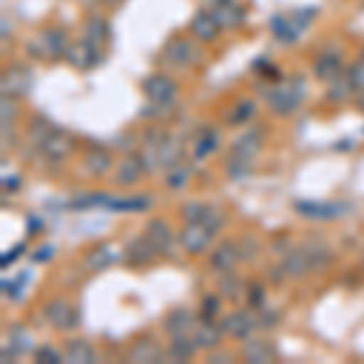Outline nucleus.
Segmentation results:
<instances>
[{"label": "nucleus", "mask_w": 364, "mask_h": 364, "mask_svg": "<svg viewBox=\"0 0 364 364\" xmlns=\"http://www.w3.org/2000/svg\"><path fill=\"white\" fill-rule=\"evenodd\" d=\"M333 262V255L326 245H301V248H291L279 262L287 277L301 279L311 274L314 269L328 267Z\"/></svg>", "instance_id": "f257e3e1"}, {"label": "nucleus", "mask_w": 364, "mask_h": 364, "mask_svg": "<svg viewBox=\"0 0 364 364\" xmlns=\"http://www.w3.org/2000/svg\"><path fill=\"white\" fill-rule=\"evenodd\" d=\"M262 149V132L260 127L248 129L240 136L233 141L231 149H228V163H226V173L231 178H245L252 168V161L257 158Z\"/></svg>", "instance_id": "f03ea898"}, {"label": "nucleus", "mask_w": 364, "mask_h": 364, "mask_svg": "<svg viewBox=\"0 0 364 364\" xmlns=\"http://www.w3.org/2000/svg\"><path fill=\"white\" fill-rule=\"evenodd\" d=\"M304 95H306V83H304V78L291 75V78H287L274 87H269L265 100H267V107L272 109L274 114L289 117L291 112H296V107L301 105Z\"/></svg>", "instance_id": "7ed1b4c3"}, {"label": "nucleus", "mask_w": 364, "mask_h": 364, "mask_svg": "<svg viewBox=\"0 0 364 364\" xmlns=\"http://www.w3.org/2000/svg\"><path fill=\"white\" fill-rule=\"evenodd\" d=\"M68 32L61 27H46L32 42H27V54L37 61H61L68 51Z\"/></svg>", "instance_id": "20e7f679"}, {"label": "nucleus", "mask_w": 364, "mask_h": 364, "mask_svg": "<svg viewBox=\"0 0 364 364\" xmlns=\"http://www.w3.org/2000/svg\"><path fill=\"white\" fill-rule=\"evenodd\" d=\"M199 42L195 37H182V34H175L170 37L166 46L161 51V61L166 63L168 68H178V70H185V68H192L199 63L202 58V51H199Z\"/></svg>", "instance_id": "39448f33"}, {"label": "nucleus", "mask_w": 364, "mask_h": 364, "mask_svg": "<svg viewBox=\"0 0 364 364\" xmlns=\"http://www.w3.org/2000/svg\"><path fill=\"white\" fill-rule=\"evenodd\" d=\"M141 90H144L146 100L151 102V107L156 109H170L178 97V83H175L173 75L168 73H151L144 78L141 83Z\"/></svg>", "instance_id": "423d86ee"}, {"label": "nucleus", "mask_w": 364, "mask_h": 364, "mask_svg": "<svg viewBox=\"0 0 364 364\" xmlns=\"http://www.w3.org/2000/svg\"><path fill=\"white\" fill-rule=\"evenodd\" d=\"M44 318L54 331L70 333L80 326V311L68 299H51L44 304Z\"/></svg>", "instance_id": "0eeeda50"}, {"label": "nucleus", "mask_w": 364, "mask_h": 364, "mask_svg": "<svg viewBox=\"0 0 364 364\" xmlns=\"http://www.w3.org/2000/svg\"><path fill=\"white\" fill-rule=\"evenodd\" d=\"M0 87L5 97H25L32 90V68L25 63H10L3 68L0 75Z\"/></svg>", "instance_id": "6e6552de"}, {"label": "nucleus", "mask_w": 364, "mask_h": 364, "mask_svg": "<svg viewBox=\"0 0 364 364\" xmlns=\"http://www.w3.org/2000/svg\"><path fill=\"white\" fill-rule=\"evenodd\" d=\"M221 328L228 338L233 340H248L252 333L257 331V311L248 309H233L231 314H226L224 318H219Z\"/></svg>", "instance_id": "1a4fd4ad"}, {"label": "nucleus", "mask_w": 364, "mask_h": 364, "mask_svg": "<svg viewBox=\"0 0 364 364\" xmlns=\"http://www.w3.org/2000/svg\"><path fill=\"white\" fill-rule=\"evenodd\" d=\"M216 228L209 224H185V228L180 231L178 243L187 255H202L204 250H209L211 240L216 236Z\"/></svg>", "instance_id": "9d476101"}, {"label": "nucleus", "mask_w": 364, "mask_h": 364, "mask_svg": "<svg viewBox=\"0 0 364 364\" xmlns=\"http://www.w3.org/2000/svg\"><path fill=\"white\" fill-rule=\"evenodd\" d=\"M102 58H105L102 51L95 49L87 39L78 37L68 44V51H66V58H63V61H68V66L75 70H92Z\"/></svg>", "instance_id": "9b49d317"}, {"label": "nucleus", "mask_w": 364, "mask_h": 364, "mask_svg": "<svg viewBox=\"0 0 364 364\" xmlns=\"http://www.w3.org/2000/svg\"><path fill=\"white\" fill-rule=\"evenodd\" d=\"M301 13H304V10H294V13H289V15L272 17V32H274V37H277V42L291 44V42H296V39L301 37L306 25L314 20V17H306V20H304Z\"/></svg>", "instance_id": "f8f14e48"}, {"label": "nucleus", "mask_w": 364, "mask_h": 364, "mask_svg": "<svg viewBox=\"0 0 364 364\" xmlns=\"http://www.w3.org/2000/svg\"><path fill=\"white\" fill-rule=\"evenodd\" d=\"M187 32H190V37H195L199 44H211V42H216V39L221 37V32H224V29H221L219 20H216V15L211 13L209 8H202V10H197V13L192 15Z\"/></svg>", "instance_id": "ddd939ff"}, {"label": "nucleus", "mask_w": 364, "mask_h": 364, "mask_svg": "<svg viewBox=\"0 0 364 364\" xmlns=\"http://www.w3.org/2000/svg\"><path fill=\"white\" fill-rule=\"evenodd\" d=\"M209 10L216 15V20H219L221 29H238L245 25V8L240 5V0H211Z\"/></svg>", "instance_id": "4468645a"}, {"label": "nucleus", "mask_w": 364, "mask_h": 364, "mask_svg": "<svg viewBox=\"0 0 364 364\" xmlns=\"http://www.w3.org/2000/svg\"><path fill=\"white\" fill-rule=\"evenodd\" d=\"M197 314L187 306H178L173 311H168L166 318H163V331L168 333V338H178V336H192L197 326Z\"/></svg>", "instance_id": "2eb2a0df"}, {"label": "nucleus", "mask_w": 364, "mask_h": 364, "mask_svg": "<svg viewBox=\"0 0 364 364\" xmlns=\"http://www.w3.org/2000/svg\"><path fill=\"white\" fill-rule=\"evenodd\" d=\"M168 357V350L154 338H141L129 348L127 360L134 364H158Z\"/></svg>", "instance_id": "dca6fc26"}, {"label": "nucleus", "mask_w": 364, "mask_h": 364, "mask_svg": "<svg viewBox=\"0 0 364 364\" xmlns=\"http://www.w3.org/2000/svg\"><path fill=\"white\" fill-rule=\"evenodd\" d=\"M240 248L233 240H224L219 243L209 255V269H214L216 274H224V272H233L240 262Z\"/></svg>", "instance_id": "f3484780"}, {"label": "nucleus", "mask_w": 364, "mask_h": 364, "mask_svg": "<svg viewBox=\"0 0 364 364\" xmlns=\"http://www.w3.org/2000/svg\"><path fill=\"white\" fill-rule=\"evenodd\" d=\"M243 360L250 364H272L279 360V350L272 340L265 338H248L243 345Z\"/></svg>", "instance_id": "a211bd4d"}, {"label": "nucleus", "mask_w": 364, "mask_h": 364, "mask_svg": "<svg viewBox=\"0 0 364 364\" xmlns=\"http://www.w3.org/2000/svg\"><path fill=\"white\" fill-rule=\"evenodd\" d=\"M158 255H161V252H158V250H156V245L151 243L149 238H146V233H141V236L129 240V243H127V250H124V257H127V262H129L132 267L151 265V262H154Z\"/></svg>", "instance_id": "6ab92c4d"}, {"label": "nucleus", "mask_w": 364, "mask_h": 364, "mask_svg": "<svg viewBox=\"0 0 364 364\" xmlns=\"http://www.w3.org/2000/svg\"><path fill=\"white\" fill-rule=\"evenodd\" d=\"M39 151L44 154L46 161H56V163L66 161V158L75 151V139L70 136L68 132H63V129H56V132L44 141V146Z\"/></svg>", "instance_id": "aec40b11"}, {"label": "nucleus", "mask_w": 364, "mask_h": 364, "mask_svg": "<svg viewBox=\"0 0 364 364\" xmlns=\"http://www.w3.org/2000/svg\"><path fill=\"white\" fill-rule=\"evenodd\" d=\"M296 211L306 219H316V221H328V219H338L343 216L348 207L340 202H311V199H304V202H296L294 204Z\"/></svg>", "instance_id": "412c9836"}, {"label": "nucleus", "mask_w": 364, "mask_h": 364, "mask_svg": "<svg viewBox=\"0 0 364 364\" xmlns=\"http://www.w3.org/2000/svg\"><path fill=\"white\" fill-rule=\"evenodd\" d=\"M224 328H221L219 321H202L199 318V323L195 326V331H192V338H195L197 348L199 350H219L221 348V338H224Z\"/></svg>", "instance_id": "4be33fe9"}, {"label": "nucleus", "mask_w": 364, "mask_h": 364, "mask_svg": "<svg viewBox=\"0 0 364 364\" xmlns=\"http://www.w3.org/2000/svg\"><path fill=\"white\" fill-rule=\"evenodd\" d=\"M182 219H185V224H209V226H214L216 231H219L221 224H224L219 211L211 207V204H204V202L185 204V207H182Z\"/></svg>", "instance_id": "5701e85b"}, {"label": "nucleus", "mask_w": 364, "mask_h": 364, "mask_svg": "<svg viewBox=\"0 0 364 364\" xmlns=\"http://www.w3.org/2000/svg\"><path fill=\"white\" fill-rule=\"evenodd\" d=\"M146 238L151 240V243L156 245V250L161 252V255H173L175 250V236L173 231H170V224L163 219H151L149 224H146Z\"/></svg>", "instance_id": "b1692460"}, {"label": "nucleus", "mask_w": 364, "mask_h": 364, "mask_svg": "<svg viewBox=\"0 0 364 364\" xmlns=\"http://www.w3.org/2000/svg\"><path fill=\"white\" fill-rule=\"evenodd\" d=\"M83 39H87L95 49H100L105 54L109 46V22L105 20L102 15H90L85 17L83 22V34H80Z\"/></svg>", "instance_id": "393cba45"}, {"label": "nucleus", "mask_w": 364, "mask_h": 364, "mask_svg": "<svg viewBox=\"0 0 364 364\" xmlns=\"http://www.w3.org/2000/svg\"><path fill=\"white\" fill-rule=\"evenodd\" d=\"M146 168H144V161H141L139 154H129L119 161V166L114 170V182L119 187H132L144 178Z\"/></svg>", "instance_id": "a878e982"}, {"label": "nucleus", "mask_w": 364, "mask_h": 364, "mask_svg": "<svg viewBox=\"0 0 364 364\" xmlns=\"http://www.w3.org/2000/svg\"><path fill=\"white\" fill-rule=\"evenodd\" d=\"M163 136H166V132H149L144 136V144H141V149L136 154L141 156V161H144V168L146 173H154L156 168H161V144H163Z\"/></svg>", "instance_id": "bb28decb"}, {"label": "nucleus", "mask_w": 364, "mask_h": 364, "mask_svg": "<svg viewBox=\"0 0 364 364\" xmlns=\"http://www.w3.org/2000/svg\"><path fill=\"white\" fill-rule=\"evenodd\" d=\"M345 73V66H343V58L336 51H323V54L314 61V75L323 83H331L333 78Z\"/></svg>", "instance_id": "cd10ccee"}, {"label": "nucleus", "mask_w": 364, "mask_h": 364, "mask_svg": "<svg viewBox=\"0 0 364 364\" xmlns=\"http://www.w3.org/2000/svg\"><path fill=\"white\" fill-rule=\"evenodd\" d=\"M83 168L90 178H105L112 170V154L105 149H87L83 156Z\"/></svg>", "instance_id": "c85d7f7f"}, {"label": "nucleus", "mask_w": 364, "mask_h": 364, "mask_svg": "<svg viewBox=\"0 0 364 364\" xmlns=\"http://www.w3.org/2000/svg\"><path fill=\"white\" fill-rule=\"evenodd\" d=\"M63 357H66V362H70V364H95L97 362L95 348L83 338L68 340L66 348H63Z\"/></svg>", "instance_id": "c756f323"}, {"label": "nucleus", "mask_w": 364, "mask_h": 364, "mask_svg": "<svg viewBox=\"0 0 364 364\" xmlns=\"http://www.w3.org/2000/svg\"><path fill=\"white\" fill-rule=\"evenodd\" d=\"M216 289H219V296L224 299V301H231V304L240 301V296L245 294V284H243V279L236 274V269H233V272L219 274Z\"/></svg>", "instance_id": "7c9ffc66"}, {"label": "nucleus", "mask_w": 364, "mask_h": 364, "mask_svg": "<svg viewBox=\"0 0 364 364\" xmlns=\"http://www.w3.org/2000/svg\"><path fill=\"white\" fill-rule=\"evenodd\" d=\"M199 352L195 338L192 336H178V338H170L168 345V360L173 362H190Z\"/></svg>", "instance_id": "2f4dec72"}, {"label": "nucleus", "mask_w": 364, "mask_h": 364, "mask_svg": "<svg viewBox=\"0 0 364 364\" xmlns=\"http://www.w3.org/2000/svg\"><path fill=\"white\" fill-rule=\"evenodd\" d=\"M56 124L49 119V117H44V114H37L32 122H29V127H27V136L29 141H32V146L34 149H42L44 146V141L51 136V134L56 132Z\"/></svg>", "instance_id": "473e14b6"}, {"label": "nucleus", "mask_w": 364, "mask_h": 364, "mask_svg": "<svg viewBox=\"0 0 364 364\" xmlns=\"http://www.w3.org/2000/svg\"><path fill=\"white\" fill-rule=\"evenodd\" d=\"M83 262L90 272H102V269H107L114 262V252L107 243H100V245H95V248H90L85 252Z\"/></svg>", "instance_id": "72a5a7b5"}, {"label": "nucleus", "mask_w": 364, "mask_h": 364, "mask_svg": "<svg viewBox=\"0 0 364 364\" xmlns=\"http://www.w3.org/2000/svg\"><path fill=\"white\" fill-rule=\"evenodd\" d=\"M252 114H255V102L248 97H243V100H236V102L226 109L224 119L228 127H243L252 119Z\"/></svg>", "instance_id": "f704fd0d"}, {"label": "nucleus", "mask_w": 364, "mask_h": 364, "mask_svg": "<svg viewBox=\"0 0 364 364\" xmlns=\"http://www.w3.org/2000/svg\"><path fill=\"white\" fill-rule=\"evenodd\" d=\"M355 95V87H352L348 73L338 75V78H333L331 83H328V90H326V100L333 105H345L348 100H352Z\"/></svg>", "instance_id": "c9c22d12"}, {"label": "nucleus", "mask_w": 364, "mask_h": 364, "mask_svg": "<svg viewBox=\"0 0 364 364\" xmlns=\"http://www.w3.org/2000/svg\"><path fill=\"white\" fill-rule=\"evenodd\" d=\"M219 146H221L219 132H216L214 127L202 129V134H199L197 141H195V158L197 161H204V158H209L211 154H216Z\"/></svg>", "instance_id": "e433bc0d"}, {"label": "nucleus", "mask_w": 364, "mask_h": 364, "mask_svg": "<svg viewBox=\"0 0 364 364\" xmlns=\"http://www.w3.org/2000/svg\"><path fill=\"white\" fill-rule=\"evenodd\" d=\"M190 178H192V168L187 166V163H182V161H178V163H173L170 168H166V185L170 187V190H182V187L190 182Z\"/></svg>", "instance_id": "4c0bfd02"}, {"label": "nucleus", "mask_w": 364, "mask_h": 364, "mask_svg": "<svg viewBox=\"0 0 364 364\" xmlns=\"http://www.w3.org/2000/svg\"><path fill=\"white\" fill-rule=\"evenodd\" d=\"M178 161H182V144L175 136L166 134L161 144V168H170Z\"/></svg>", "instance_id": "58836bf2"}, {"label": "nucleus", "mask_w": 364, "mask_h": 364, "mask_svg": "<svg viewBox=\"0 0 364 364\" xmlns=\"http://www.w3.org/2000/svg\"><path fill=\"white\" fill-rule=\"evenodd\" d=\"M221 299L219 294H207L199 304V318L202 321H219L221 316Z\"/></svg>", "instance_id": "ea45409f"}, {"label": "nucleus", "mask_w": 364, "mask_h": 364, "mask_svg": "<svg viewBox=\"0 0 364 364\" xmlns=\"http://www.w3.org/2000/svg\"><path fill=\"white\" fill-rule=\"evenodd\" d=\"M265 287H262V282H250V284H245V304L252 309V311H260L265 309Z\"/></svg>", "instance_id": "a19ab883"}, {"label": "nucleus", "mask_w": 364, "mask_h": 364, "mask_svg": "<svg viewBox=\"0 0 364 364\" xmlns=\"http://www.w3.org/2000/svg\"><path fill=\"white\" fill-rule=\"evenodd\" d=\"M10 348L17 352H34L32 333H27L25 328H15V331L10 333Z\"/></svg>", "instance_id": "79ce46f5"}, {"label": "nucleus", "mask_w": 364, "mask_h": 364, "mask_svg": "<svg viewBox=\"0 0 364 364\" xmlns=\"http://www.w3.org/2000/svg\"><path fill=\"white\" fill-rule=\"evenodd\" d=\"M345 73H348L352 87H355V95L357 92H364V56H360L357 61H352L348 68H345Z\"/></svg>", "instance_id": "37998d69"}, {"label": "nucleus", "mask_w": 364, "mask_h": 364, "mask_svg": "<svg viewBox=\"0 0 364 364\" xmlns=\"http://www.w3.org/2000/svg\"><path fill=\"white\" fill-rule=\"evenodd\" d=\"M63 360H66V357L56 348H51V345H42V348L34 350V362H39V364H61Z\"/></svg>", "instance_id": "c03bdc74"}, {"label": "nucleus", "mask_w": 364, "mask_h": 364, "mask_svg": "<svg viewBox=\"0 0 364 364\" xmlns=\"http://www.w3.org/2000/svg\"><path fill=\"white\" fill-rule=\"evenodd\" d=\"M15 117H17L15 97H5L3 95V124H8V122H15Z\"/></svg>", "instance_id": "a18cd8bd"}, {"label": "nucleus", "mask_w": 364, "mask_h": 364, "mask_svg": "<svg viewBox=\"0 0 364 364\" xmlns=\"http://www.w3.org/2000/svg\"><path fill=\"white\" fill-rule=\"evenodd\" d=\"M231 360H233L231 352H214L211 350V355H209V362H231Z\"/></svg>", "instance_id": "49530a36"}, {"label": "nucleus", "mask_w": 364, "mask_h": 364, "mask_svg": "<svg viewBox=\"0 0 364 364\" xmlns=\"http://www.w3.org/2000/svg\"><path fill=\"white\" fill-rule=\"evenodd\" d=\"M355 105H357V109L364 114V92H357L355 95Z\"/></svg>", "instance_id": "de8ad7c7"}, {"label": "nucleus", "mask_w": 364, "mask_h": 364, "mask_svg": "<svg viewBox=\"0 0 364 364\" xmlns=\"http://www.w3.org/2000/svg\"><path fill=\"white\" fill-rule=\"evenodd\" d=\"M105 5H109V8H117V5H122L124 0H102Z\"/></svg>", "instance_id": "09e8293b"}, {"label": "nucleus", "mask_w": 364, "mask_h": 364, "mask_svg": "<svg viewBox=\"0 0 364 364\" xmlns=\"http://www.w3.org/2000/svg\"><path fill=\"white\" fill-rule=\"evenodd\" d=\"M362 269H364V252H362Z\"/></svg>", "instance_id": "8fccbe9b"}, {"label": "nucleus", "mask_w": 364, "mask_h": 364, "mask_svg": "<svg viewBox=\"0 0 364 364\" xmlns=\"http://www.w3.org/2000/svg\"><path fill=\"white\" fill-rule=\"evenodd\" d=\"M362 56H364V46H362Z\"/></svg>", "instance_id": "3c124183"}]
</instances>
